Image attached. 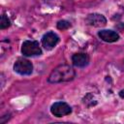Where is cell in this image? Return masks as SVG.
<instances>
[{
	"label": "cell",
	"instance_id": "7a4b0ae2",
	"mask_svg": "<svg viewBox=\"0 0 124 124\" xmlns=\"http://www.w3.org/2000/svg\"><path fill=\"white\" fill-rule=\"evenodd\" d=\"M21 52L24 56H36L42 54V49L38 42L27 40L21 46Z\"/></svg>",
	"mask_w": 124,
	"mask_h": 124
},
{
	"label": "cell",
	"instance_id": "30bf717a",
	"mask_svg": "<svg viewBox=\"0 0 124 124\" xmlns=\"http://www.w3.org/2000/svg\"><path fill=\"white\" fill-rule=\"evenodd\" d=\"M71 26V23L67 20H59L57 22V28L59 30H65V29H68L69 27Z\"/></svg>",
	"mask_w": 124,
	"mask_h": 124
},
{
	"label": "cell",
	"instance_id": "ba28073f",
	"mask_svg": "<svg viewBox=\"0 0 124 124\" xmlns=\"http://www.w3.org/2000/svg\"><path fill=\"white\" fill-rule=\"evenodd\" d=\"M72 62L76 67L83 68L89 63V56L86 53H75L72 56Z\"/></svg>",
	"mask_w": 124,
	"mask_h": 124
},
{
	"label": "cell",
	"instance_id": "6da1fadb",
	"mask_svg": "<svg viewBox=\"0 0 124 124\" xmlns=\"http://www.w3.org/2000/svg\"><path fill=\"white\" fill-rule=\"evenodd\" d=\"M76 76L75 70L66 64H62L57 66L52 70L50 75L48 76V82L50 83H60L72 80Z\"/></svg>",
	"mask_w": 124,
	"mask_h": 124
},
{
	"label": "cell",
	"instance_id": "5b68a950",
	"mask_svg": "<svg viewBox=\"0 0 124 124\" xmlns=\"http://www.w3.org/2000/svg\"><path fill=\"white\" fill-rule=\"evenodd\" d=\"M58 42H59V37L54 32H47L42 38L43 46L47 50L52 49L58 44Z\"/></svg>",
	"mask_w": 124,
	"mask_h": 124
},
{
	"label": "cell",
	"instance_id": "52a82bcc",
	"mask_svg": "<svg viewBox=\"0 0 124 124\" xmlns=\"http://www.w3.org/2000/svg\"><path fill=\"white\" fill-rule=\"evenodd\" d=\"M98 36L101 40H103L104 42H107V43H114L119 40V35L115 31L108 30V29L99 31Z\"/></svg>",
	"mask_w": 124,
	"mask_h": 124
},
{
	"label": "cell",
	"instance_id": "8fae6325",
	"mask_svg": "<svg viewBox=\"0 0 124 124\" xmlns=\"http://www.w3.org/2000/svg\"><path fill=\"white\" fill-rule=\"evenodd\" d=\"M119 96H120L121 98H123V99H124V89H122V90H120V91H119Z\"/></svg>",
	"mask_w": 124,
	"mask_h": 124
},
{
	"label": "cell",
	"instance_id": "3957f363",
	"mask_svg": "<svg viewBox=\"0 0 124 124\" xmlns=\"http://www.w3.org/2000/svg\"><path fill=\"white\" fill-rule=\"evenodd\" d=\"M14 70L19 75L28 76L33 72V65L29 60L24 58H19L15 62Z\"/></svg>",
	"mask_w": 124,
	"mask_h": 124
},
{
	"label": "cell",
	"instance_id": "9c48e42d",
	"mask_svg": "<svg viewBox=\"0 0 124 124\" xmlns=\"http://www.w3.org/2000/svg\"><path fill=\"white\" fill-rule=\"evenodd\" d=\"M11 25V21L10 19L8 18V16L6 15H2L1 16V21H0V28L1 29H5V28H8L9 26Z\"/></svg>",
	"mask_w": 124,
	"mask_h": 124
},
{
	"label": "cell",
	"instance_id": "8992f818",
	"mask_svg": "<svg viewBox=\"0 0 124 124\" xmlns=\"http://www.w3.org/2000/svg\"><path fill=\"white\" fill-rule=\"evenodd\" d=\"M86 22L89 25H91V26L101 27V26L106 25L107 19H106V17L103 15H100V14H90L86 17Z\"/></svg>",
	"mask_w": 124,
	"mask_h": 124
},
{
	"label": "cell",
	"instance_id": "277c9868",
	"mask_svg": "<svg viewBox=\"0 0 124 124\" xmlns=\"http://www.w3.org/2000/svg\"><path fill=\"white\" fill-rule=\"evenodd\" d=\"M50 111H51V113L54 116L62 117V116H65V115L70 114L72 112V108L65 102H56V103H54L51 106Z\"/></svg>",
	"mask_w": 124,
	"mask_h": 124
}]
</instances>
